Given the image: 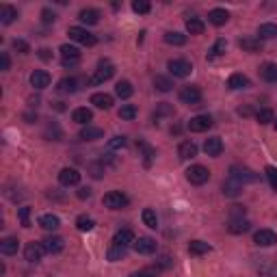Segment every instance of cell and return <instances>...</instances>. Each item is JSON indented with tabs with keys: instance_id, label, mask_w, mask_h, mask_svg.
Listing matches in <instances>:
<instances>
[{
	"instance_id": "cell-8",
	"label": "cell",
	"mask_w": 277,
	"mask_h": 277,
	"mask_svg": "<svg viewBox=\"0 0 277 277\" xmlns=\"http://www.w3.org/2000/svg\"><path fill=\"white\" fill-rule=\"evenodd\" d=\"M44 254H46V249H44L42 242L32 240V242H28V245L24 247V260L30 262V264H37V262L44 258Z\"/></svg>"
},
{
	"instance_id": "cell-33",
	"label": "cell",
	"mask_w": 277,
	"mask_h": 277,
	"mask_svg": "<svg viewBox=\"0 0 277 277\" xmlns=\"http://www.w3.org/2000/svg\"><path fill=\"white\" fill-rule=\"evenodd\" d=\"M76 89H78V80H76V78H63V80H58V84H56L58 94H74Z\"/></svg>"
},
{
	"instance_id": "cell-46",
	"label": "cell",
	"mask_w": 277,
	"mask_h": 277,
	"mask_svg": "<svg viewBox=\"0 0 277 277\" xmlns=\"http://www.w3.org/2000/svg\"><path fill=\"white\" fill-rule=\"evenodd\" d=\"M132 11L138 13V16H145V13L152 11V4L148 2V0H134V2H132Z\"/></svg>"
},
{
	"instance_id": "cell-18",
	"label": "cell",
	"mask_w": 277,
	"mask_h": 277,
	"mask_svg": "<svg viewBox=\"0 0 277 277\" xmlns=\"http://www.w3.org/2000/svg\"><path fill=\"white\" fill-rule=\"evenodd\" d=\"M228 87L232 91H242V89H249L252 87V80L245 76V74H232L228 78Z\"/></svg>"
},
{
	"instance_id": "cell-57",
	"label": "cell",
	"mask_w": 277,
	"mask_h": 277,
	"mask_svg": "<svg viewBox=\"0 0 277 277\" xmlns=\"http://www.w3.org/2000/svg\"><path fill=\"white\" fill-rule=\"evenodd\" d=\"M39 58H42V61H50V58H52V50L42 48V50H39Z\"/></svg>"
},
{
	"instance_id": "cell-61",
	"label": "cell",
	"mask_w": 277,
	"mask_h": 277,
	"mask_svg": "<svg viewBox=\"0 0 277 277\" xmlns=\"http://www.w3.org/2000/svg\"><path fill=\"white\" fill-rule=\"evenodd\" d=\"M275 130H277V120H275Z\"/></svg>"
},
{
	"instance_id": "cell-4",
	"label": "cell",
	"mask_w": 277,
	"mask_h": 277,
	"mask_svg": "<svg viewBox=\"0 0 277 277\" xmlns=\"http://www.w3.org/2000/svg\"><path fill=\"white\" fill-rule=\"evenodd\" d=\"M167 68L176 78H186V76H190V72H193V65H190L186 58H171L167 63Z\"/></svg>"
},
{
	"instance_id": "cell-12",
	"label": "cell",
	"mask_w": 277,
	"mask_h": 277,
	"mask_svg": "<svg viewBox=\"0 0 277 277\" xmlns=\"http://www.w3.org/2000/svg\"><path fill=\"white\" fill-rule=\"evenodd\" d=\"M50 82H52V76H50L46 70H35V72L30 74V84H32V87H35L37 91L50 87Z\"/></svg>"
},
{
	"instance_id": "cell-53",
	"label": "cell",
	"mask_w": 277,
	"mask_h": 277,
	"mask_svg": "<svg viewBox=\"0 0 277 277\" xmlns=\"http://www.w3.org/2000/svg\"><path fill=\"white\" fill-rule=\"evenodd\" d=\"M158 275V268H141L136 273H130L128 277H156Z\"/></svg>"
},
{
	"instance_id": "cell-28",
	"label": "cell",
	"mask_w": 277,
	"mask_h": 277,
	"mask_svg": "<svg viewBox=\"0 0 277 277\" xmlns=\"http://www.w3.org/2000/svg\"><path fill=\"white\" fill-rule=\"evenodd\" d=\"M230 20V13L226 9H212L208 13V22L214 24V26H223Z\"/></svg>"
},
{
	"instance_id": "cell-1",
	"label": "cell",
	"mask_w": 277,
	"mask_h": 277,
	"mask_svg": "<svg viewBox=\"0 0 277 277\" xmlns=\"http://www.w3.org/2000/svg\"><path fill=\"white\" fill-rule=\"evenodd\" d=\"M68 35H70V39H74V42L82 44V46H96L98 44V37L94 32H89L87 28H82V26H70Z\"/></svg>"
},
{
	"instance_id": "cell-22",
	"label": "cell",
	"mask_w": 277,
	"mask_h": 277,
	"mask_svg": "<svg viewBox=\"0 0 277 277\" xmlns=\"http://www.w3.org/2000/svg\"><path fill=\"white\" fill-rule=\"evenodd\" d=\"M249 228H252V223H249L245 216H240V219H230V223H228V230L232 234H245V232H249Z\"/></svg>"
},
{
	"instance_id": "cell-15",
	"label": "cell",
	"mask_w": 277,
	"mask_h": 277,
	"mask_svg": "<svg viewBox=\"0 0 277 277\" xmlns=\"http://www.w3.org/2000/svg\"><path fill=\"white\" fill-rule=\"evenodd\" d=\"M134 252L141 256H150L156 252V240L150 238V236H141L138 240H134Z\"/></svg>"
},
{
	"instance_id": "cell-54",
	"label": "cell",
	"mask_w": 277,
	"mask_h": 277,
	"mask_svg": "<svg viewBox=\"0 0 277 277\" xmlns=\"http://www.w3.org/2000/svg\"><path fill=\"white\" fill-rule=\"evenodd\" d=\"M42 22L44 24H54L56 22V13L50 11V9H44L42 11Z\"/></svg>"
},
{
	"instance_id": "cell-55",
	"label": "cell",
	"mask_w": 277,
	"mask_h": 277,
	"mask_svg": "<svg viewBox=\"0 0 277 277\" xmlns=\"http://www.w3.org/2000/svg\"><path fill=\"white\" fill-rule=\"evenodd\" d=\"M240 216H245V208H242V206H232V210H230V219H240Z\"/></svg>"
},
{
	"instance_id": "cell-38",
	"label": "cell",
	"mask_w": 277,
	"mask_h": 277,
	"mask_svg": "<svg viewBox=\"0 0 277 277\" xmlns=\"http://www.w3.org/2000/svg\"><path fill=\"white\" fill-rule=\"evenodd\" d=\"M76 228L80 230V232H91V230L96 228V221L91 219V216H87V214H80L76 219Z\"/></svg>"
},
{
	"instance_id": "cell-24",
	"label": "cell",
	"mask_w": 277,
	"mask_h": 277,
	"mask_svg": "<svg viewBox=\"0 0 277 277\" xmlns=\"http://www.w3.org/2000/svg\"><path fill=\"white\" fill-rule=\"evenodd\" d=\"M178 156L182 160H188V158H195L197 156V145L193 141H182L180 148H178Z\"/></svg>"
},
{
	"instance_id": "cell-9",
	"label": "cell",
	"mask_w": 277,
	"mask_h": 277,
	"mask_svg": "<svg viewBox=\"0 0 277 277\" xmlns=\"http://www.w3.org/2000/svg\"><path fill=\"white\" fill-rule=\"evenodd\" d=\"M61 58H63V65L65 68H72L80 61V50L76 46H70V44H63L61 46Z\"/></svg>"
},
{
	"instance_id": "cell-36",
	"label": "cell",
	"mask_w": 277,
	"mask_h": 277,
	"mask_svg": "<svg viewBox=\"0 0 277 277\" xmlns=\"http://www.w3.org/2000/svg\"><path fill=\"white\" fill-rule=\"evenodd\" d=\"M238 46L245 52H262V42L260 39H252V37H247V39H240Z\"/></svg>"
},
{
	"instance_id": "cell-42",
	"label": "cell",
	"mask_w": 277,
	"mask_h": 277,
	"mask_svg": "<svg viewBox=\"0 0 277 277\" xmlns=\"http://www.w3.org/2000/svg\"><path fill=\"white\" fill-rule=\"evenodd\" d=\"M154 87L158 91H162V94H167V91H171V87H174V82H171V78H167V76H156Z\"/></svg>"
},
{
	"instance_id": "cell-10",
	"label": "cell",
	"mask_w": 277,
	"mask_h": 277,
	"mask_svg": "<svg viewBox=\"0 0 277 277\" xmlns=\"http://www.w3.org/2000/svg\"><path fill=\"white\" fill-rule=\"evenodd\" d=\"M58 182H61V186H76L80 182V171L74 167H65L58 174Z\"/></svg>"
},
{
	"instance_id": "cell-37",
	"label": "cell",
	"mask_w": 277,
	"mask_h": 277,
	"mask_svg": "<svg viewBox=\"0 0 277 277\" xmlns=\"http://www.w3.org/2000/svg\"><path fill=\"white\" fill-rule=\"evenodd\" d=\"M164 42L169 46H184L186 44V35H182L178 30H169V32H164Z\"/></svg>"
},
{
	"instance_id": "cell-23",
	"label": "cell",
	"mask_w": 277,
	"mask_h": 277,
	"mask_svg": "<svg viewBox=\"0 0 277 277\" xmlns=\"http://www.w3.org/2000/svg\"><path fill=\"white\" fill-rule=\"evenodd\" d=\"M39 226L44 230H48V232H54V230L61 228V219L56 214H42L39 216Z\"/></svg>"
},
{
	"instance_id": "cell-7",
	"label": "cell",
	"mask_w": 277,
	"mask_h": 277,
	"mask_svg": "<svg viewBox=\"0 0 277 277\" xmlns=\"http://www.w3.org/2000/svg\"><path fill=\"white\" fill-rule=\"evenodd\" d=\"M230 178H234V180L240 182V184H247V182H256V180H258V174H256V171H252L249 167L234 164V167L230 169Z\"/></svg>"
},
{
	"instance_id": "cell-32",
	"label": "cell",
	"mask_w": 277,
	"mask_h": 277,
	"mask_svg": "<svg viewBox=\"0 0 277 277\" xmlns=\"http://www.w3.org/2000/svg\"><path fill=\"white\" fill-rule=\"evenodd\" d=\"M115 94H117V98H122V100H128V98L134 94L132 82H130V80H120V82H117V87H115Z\"/></svg>"
},
{
	"instance_id": "cell-11",
	"label": "cell",
	"mask_w": 277,
	"mask_h": 277,
	"mask_svg": "<svg viewBox=\"0 0 277 277\" xmlns=\"http://www.w3.org/2000/svg\"><path fill=\"white\" fill-rule=\"evenodd\" d=\"M208 128H212V117H210V115L190 117V122H188V130H190V132H206Z\"/></svg>"
},
{
	"instance_id": "cell-50",
	"label": "cell",
	"mask_w": 277,
	"mask_h": 277,
	"mask_svg": "<svg viewBox=\"0 0 277 277\" xmlns=\"http://www.w3.org/2000/svg\"><path fill=\"white\" fill-rule=\"evenodd\" d=\"M18 216H20V223H22V228H30V208H28V206H22V208H20Z\"/></svg>"
},
{
	"instance_id": "cell-3",
	"label": "cell",
	"mask_w": 277,
	"mask_h": 277,
	"mask_svg": "<svg viewBox=\"0 0 277 277\" xmlns=\"http://www.w3.org/2000/svg\"><path fill=\"white\" fill-rule=\"evenodd\" d=\"M128 202L130 200L122 193V190H110V193H106V195H104V200H102V204L108 210H122V208L128 206Z\"/></svg>"
},
{
	"instance_id": "cell-59",
	"label": "cell",
	"mask_w": 277,
	"mask_h": 277,
	"mask_svg": "<svg viewBox=\"0 0 277 277\" xmlns=\"http://www.w3.org/2000/svg\"><path fill=\"white\" fill-rule=\"evenodd\" d=\"M89 197H91V188L84 186V188L78 190V200H89Z\"/></svg>"
},
{
	"instance_id": "cell-17",
	"label": "cell",
	"mask_w": 277,
	"mask_h": 277,
	"mask_svg": "<svg viewBox=\"0 0 277 277\" xmlns=\"http://www.w3.org/2000/svg\"><path fill=\"white\" fill-rule=\"evenodd\" d=\"M204 152H206L208 156H212V158L221 156V154H223V141H221L219 136H210V138H206V141H204Z\"/></svg>"
},
{
	"instance_id": "cell-6",
	"label": "cell",
	"mask_w": 277,
	"mask_h": 277,
	"mask_svg": "<svg viewBox=\"0 0 277 277\" xmlns=\"http://www.w3.org/2000/svg\"><path fill=\"white\" fill-rule=\"evenodd\" d=\"M180 102L188 104V106H195V104L202 102V89L195 87V84H186V87L180 89Z\"/></svg>"
},
{
	"instance_id": "cell-14",
	"label": "cell",
	"mask_w": 277,
	"mask_h": 277,
	"mask_svg": "<svg viewBox=\"0 0 277 277\" xmlns=\"http://www.w3.org/2000/svg\"><path fill=\"white\" fill-rule=\"evenodd\" d=\"M134 234H132V230H128V228H124V230H120V232H115V236H113V245H117V247H130V245H134Z\"/></svg>"
},
{
	"instance_id": "cell-31",
	"label": "cell",
	"mask_w": 277,
	"mask_h": 277,
	"mask_svg": "<svg viewBox=\"0 0 277 277\" xmlns=\"http://www.w3.org/2000/svg\"><path fill=\"white\" fill-rule=\"evenodd\" d=\"M273 37H277V24L266 22V24L258 26V39H260V42H262V39H273Z\"/></svg>"
},
{
	"instance_id": "cell-26",
	"label": "cell",
	"mask_w": 277,
	"mask_h": 277,
	"mask_svg": "<svg viewBox=\"0 0 277 277\" xmlns=\"http://www.w3.org/2000/svg\"><path fill=\"white\" fill-rule=\"evenodd\" d=\"M240 190H242V184L236 182L234 178H228V180L223 182V195L226 197H238Z\"/></svg>"
},
{
	"instance_id": "cell-43",
	"label": "cell",
	"mask_w": 277,
	"mask_h": 277,
	"mask_svg": "<svg viewBox=\"0 0 277 277\" xmlns=\"http://www.w3.org/2000/svg\"><path fill=\"white\" fill-rule=\"evenodd\" d=\"M176 110H174V104H169V102H160L158 104V108H156V113H154V120H158V117H171Z\"/></svg>"
},
{
	"instance_id": "cell-40",
	"label": "cell",
	"mask_w": 277,
	"mask_h": 277,
	"mask_svg": "<svg viewBox=\"0 0 277 277\" xmlns=\"http://www.w3.org/2000/svg\"><path fill=\"white\" fill-rule=\"evenodd\" d=\"M141 216H143V223H145V226H148L150 230H156V228H158V216H156V212H154L152 208H145Z\"/></svg>"
},
{
	"instance_id": "cell-25",
	"label": "cell",
	"mask_w": 277,
	"mask_h": 277,
	"mask_svg": "<svg viewBox=\"0 0 277 277\" xmlns=\"http://www.w3.org/2000/svg\"><path fill=\"white\" fill-rule=\"evenodd\" d=\"M91 104L98 108H102V110H108L110 106H113V96H108V94H94L91 96Z\"/></svg>"
},
{
	"instance_id": "cell-44",
	"label": "cell",
	"mask_w": 277,
	"mask_h": 277,
	"mask_svg": "<svg viewBox=\"0 0 277 277\" xmlns=\"http://www.w3.org/2000/svg\"><path fill=\"white\" fill-rule=\"evenodd\" d=\"M256 120H258L262 126H266V124H271V122H275V113L271 108H260L258 113H256Z\"/></svg>"
},
{
	"instance_id": "cell-16",
	"label": "cell",
	"mask_w": 277,
	"mask_h": 277,
	"mask_svg": "<svg viewBox=\"0 0 277 277\" xmlns=\"http://www.w3.org/2000/svg\"><path fill=\"white\" fill-rule=\"evenodd\" d=\"M42 245H44V249L48 254H61L63 252V247H65V240L61 238V236H46V238L42 240Z\"/></svg>"
},
{
	"instance_id": "cell-39",
	"label": "cell",
	"mask_w": 277,
	"mask_h": 277,
	"mask_svg": "<svg viewBox=\"0 0 277 277\" xmlns=\"http://www.w3.org/2000/svg\"><path fill=\"white\" fill-rule=\"evenodd\" d=\"M226 48H228V42H226V39H216L214 46H212V48H210V52H208V58H216V56L226 54Z\"/></svg>"
},
{
	"instance_id": "cell-27",
	"label": "cell",
	"mask_w": 277,
	"mask_h": 277,
	"mask_svg": "<svg viewBox=\"0 0 277 277\" xmlns=\"http://www.w3.org/2000/svg\"><path fill=\"white\" fill-rule=\"evenodd\" d=\"M18 20V9L11 4H2L0 6V22H2L4 26L6 24H13Z\"/></svg>"
},
{
	"instance_id": "cell-19",
	"label": "cell",
	"mask_w": 277,
	"mask_h": 277,
	"mask_svg": "<svg viewBox=\"0 0 277 277\" xmlns=\"http://www.w3.org/2000/svg\"><path fill=\"white\" fill-rule=\"evenodd\" d=\"M78 20H80L82 24H87V26H94V24L100 22V11L91 9V6H87V9H80V13H78Z\"/></svg>"
},
{
	"instance_id": "cell-49",
	"label": "cell",
	"mask_w": 277,
	"mask_h": 277,
	"mask_svg": "<svg viewBox=\"0 0 277 277\" xmlns=\"http://www.w3.org/2000/svg\"><path fill=\"white\" fill-rule=\"evenodd\" d=\"M61 136H63V132H61V128H58L56 124H52V126L46 128V138H50V141H58Z\"/></svg>"
},
{
	"instance_id": "cell-51",
	"label": "cell",
	"mask_w": 277,
	"mask_h": 277,
	"mask_svg": "<svg viewBox=\"0 0 277 277\" xmlns=\"http://www.w3.org/2000/svg\"><path fill=\"white\" fill-rule=\"evenodd\" d=\"M126 136H122V134H117V136H113V138H110V141H108V150H124V148H126Z\"/></svg>"
},
{
	"instance_id": "cell-13",
	"label": "cell",
	"mask_w": 277,
	"mask_h": 277,
	"mask_svg": "<svg viewBox=\"0 0 277 277\" xmlns=\"http://www.w3.org/2000/svg\"><path fill=\"white\" fill-rule=\"evenodd\" d=\"M254 242L258 247H271L277 242V234L273 230H258V232L254 234Z\"/></svg>"
},
{
	"instance_id": "cell-30",
	"label": "cell",
	"mask_w": 277,
	"mask_h": 277,
	"mask_svg": "<svg viewBox=\"0 0 277 277\" xmlns=\"http://www.w3.org/2000/svg\"><path fill=\"white\" fill-rule=\"evenodd\" d=\"M78 136H80L82 141H96V138H102L104 136V130L102 128H96V126H84Z\"/></svg>"
},
{
	"instance_id": "cell-21",
	"label": "cell",
	"mask_w": 277,
	"mask_h": 277,
	"mask_svg": "<svg viewBox=\"0 0 277 277\" xmlns=\"http://www.w3.org/2000/svg\"><path fill=\"white\" fill-rule=\"evenodd\" d=\"M18 249H20V240L13 238V236H6V238L0 240V254L2 256H13L18 254Z\"/></svg>"
},
{
	"instance_id": "cell-20",
	"label": "cell",
	"mask_w": 277,
	"mask_h": 277,
	"mask_svg": "<svg viewBox=\"0 0 277 277\" xmlns=\"http://www.w3.org/2000/svg\"><path fill=\"white\" fill-rule=\"evenodd\" d=\"M260 78L264 82H277V63H262L260 65Z\"/></svg>"
},
{
	"instance_id": "cell-60",
	"label": "cell",
	"mask_w": 277,
	"mask_h": 277,
	"mask_svg": "<svg viewBox=\"0 0 277 277\" xmlns=\"http://www.w3.org/2000/svg\"><path fill=\"white\" fill-rule=\"evenodd\" d=\"M238 115H245V117L252 115V108H249V106H247V108H238Z\"/></svg>"
},
{
	"instance_id": "cell-5",
	"label": "cell",
	"mask_w": 277,
	"mask_h": 277,
	"mask_svg": "<svg viewBox=\"0 0 277 277\" xmlns=\"http://www.w3.org/2000/svg\"><path fill=\"white\" fill-rule=\"evenodd\" d=\"M113 74H115V65L110 63V61H100V65H98L94 78H91V82H94V84H102V82L110 80V78H113Z\"/></svg>"
},
{
	"instance_id": "cell-35",
	"label": "cell",
	"mask_w": 277,
	"mask_h": 277,
	"mask_svg": "<svg viewBox=\"0 0 277 277\" xmlns=\"http://www.w3.org/2000/svg\"><path fill=\"white\" fill-rule=\"evenodd\" d=\"M204 28H206V24H204L202 18H188L186 20V30L190 35H202Z\"/></svg>"
},
{
	"instance_id": "cell-52",
	"label": "cell",
	"mask_w": 277,
	"mask_h": 277,
	"mask_svg": "<svg viewBox=\"0 0 277 277\" xmlns=\"http://www.w3.org/2000/svg\"><path fill=\"white\" fill-rule=\"evenodd\" d=\"M89 171H91V176H94V178H102L104 171H106V167H104L102 162H94V164H89Z\"/></svg>"
},
{
	"instance_id": "cell-34",
	"label": "cell",
	"mask_w": 277,
	"mask_h": 277,
	"mask_svg": "<svg viewBox=\"0 0 277 277\" xmlns=\"http://www.w3.org/2000/svg\"><path fill=\"white\" fill-rule=\"evenodd\" d=\"M210 247L208 242H204V240H190L188 242V254L190 256H204V254H208L210 252Z\"/></svg>"
},
{
	"instance_id": "cell-47",
	"label": "cell",
	"mask_w": 277,
	"mask_h": 277,
	"mask_svg": "<svg viewBox=\"0 0 277 277\" xmlns=\"http://www.w3.org/2000/svg\"><path fill=\"white\" fill-rule=\"evenodd\" d=\"M264 174H266V180H268V184H271V188L277 190V167L268 164V167L264 169Z\"/></svg>"
},
{
	"instance_id": "cell-56",
	"label": "cell",
	"mask_w": 277,
	"mask_h": 277,
	"mask_svg": "<svg viewBox=\"0 0 277 277\" xmlns=\"http://www.w3.org/2000/svg\"><path fill=\"white\" fill-rule=\"evenodd\" d=\"M9 65H11L9 54H6V52H0V70L6 72V70H9Z\"/></svg>"
},
{
	"instance_id": "cell-41",
	"label": "cell",
	"mask_w": 277,
	"mask_h": 277,
	"mask_svg": "<svg viewBox=\"0 0 277 277\" xmlns=\"http://www.w3.org/2000/svg\"><path fill=\"white\" fill-rule=\"evenodd\" d=\"M126 252H128L126 247H117V245H110V249L106 252V258H108L110 262H117V260L126 258Z\"/></svg>"
},
{
	"instance_id": "cell-29",
	"label": "cell",
	"mask_w": 277,
	"mask_h": 277,
	"mask_svg": "<svg viewBox=\"0 0 277 277\" xmlns=\"http://www.w3.org/2000/svg\"><path fill=\"white\" fill-rule=\"evenodd\" d=\"M72 120H74L76 124H80V126H89V122L94 120V113H91L89 108H76L74 113H72Z\"/></svg>"
},
{
	"instance_id": "cell-2",
	"label": "cell",
	"mask_w": 277,
	"mask_h": 277,
	"mask_svg": "<svg viewBox=\"0 0 277 277\" xmlns=\"http://www.w3.org/2000/svg\"><path fill=\"white\" fill-rule=\"evenodd\" d=\"M186 180L190 184H195V186H202V184H206L210 180V171L204 164H193V167L186 169Z\"/></svg>"
},
{
	"instance_id": "cell-58",
	"label": "cell",
	"mask_w": 277,
	"mask_h": 277,
	"mask_svg": "<svg viewBox=\"0 0 277 277\" xmlns=\"http://www.w3.org/2000/svg\"><path fill=\"white\" fill-rule=\"evenodd\" d=\"M158 266H160V268H169L171 266V258H169V256H162V258L158 260Z\"/></svg>"
},
{
	"instance_id": "cell-45",
	"label": "cell",
	"mask_w": 277,
	"mask_h": 277,
	"mask_svg": "<svg viewBox=\"0 0 277 277\" xmlns=\"http://www.w3.org/2000/svg\"><path fill=\"white\" fill-rule=\"evenodd\" d=\"M120 117H122V120H126V122H132L136 117V106H134V104H124V106L120 108Z\"/></svg>"
},
{
	"instance_id": "cell-48",
	"label": "cell",
	"mask_w": 277,
	"mask_h": 277,
	"mask_svg": "<svg viewBox=\"0 0 277 277\" xmlns=\"http://www.w3.org/2000/svg\"><path fill=\"white\" fill-rule=\"evenodd\" d=\"M11 46L16 52H20V54H28L30 52V46H28V42H24V39H13Z\"/></svg>"
}]
</instances>
